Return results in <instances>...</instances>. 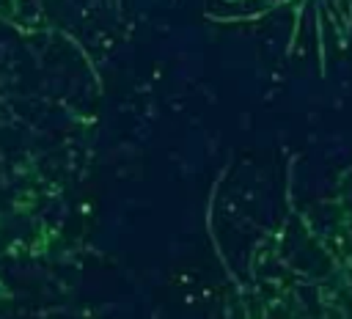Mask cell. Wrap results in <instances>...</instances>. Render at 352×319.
Returning <instances> with one entry per match:
<instances>
[{"mask_svg": "<svg viewBox=\"0 0 352 319\" xmlns=\"http://www.w3.org/2000/svg\"><path fill=\"white\" fill-rule=\"evenodd\" d=\"M228 283L226 319H352V187L289 201Z\"/></svg>", "mask_w": 352, "mask_h": 319, "instance_id": "6da1fadb", "label": "cell"}, {"mask_svg": "<svg viewBox=\"0 0 352 319\" xmlns=\"http://www.w3.org/2000/svg\"><path fill=\"white\" fill-rule=\"evenodd\" d=\"M66 165L44 135L0 99V302L55 258L66 236Z\"/></svg>", "mask_w": 352, "mask_h": 319, "instance_id": "7a4b0ae2", "label": "cell"}, {"mask_svg": "<svg viewBox=\"0 0 352 319\" xmlns=\"http://www.w3.org/2000/svg\"><path fill=\"white\" fill-rule=\"evenodd\" d=\"M47 0H0V25L22 28L28 19L41 16Z\"/></svg>", "mask_w": 352, "mask_h": 319, "instance_id": "3957f363", "label": "cell"}]
</instances>
